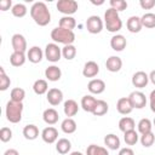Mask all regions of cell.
<instances>
[{
  "label": "cell",
  "instance_id": "40",
  "mask_svg": "<svg viewBox=\"0 0 155 155\" xmlns=\"http://www.w3.org/2000/svg\"><path fill=\"white\" fill-rule=\"evenodd\" d=\"M139 140H140V144H142L144 148H149V147H151V145L154 144V142H155V134H154L153 132L142 134L140 138H139Z\"/></svg>",
  "mask_w": 155,
  "mask_h": 155
},
{
  "label": "cell",
  "instance_id": "50",
  "mask_svg": "<svg viewBox=\"0 0 155 155\" xmlns=\"http://www.w3.org/2000/svg\"><path fill=\"white\" fill-rule=\"evenodd\" d=\"M69 155H84L82 153H80V151H71Z\"/></svg>",
  "mask_w": 155,
  "mask_h": 155
},
{
  "label": "cell",
  "instance_id": "11",
  "mask_svg": "<svg viewBox=\"0 0 155 155\" xmlns=\"http://www.w3.org/2000/svg\"><path fill=\"white\" fill-rule=\"evenodd\" d=\"M41 138L45 143L47 144H52L54 142H57L58 139V130L53 126H48V127H45L41 132Z\"/></svg>",
  "mask_w": 155,
  "mask_h": 155
},
{
  "label": "cell",
  "instance_id": "37",
  "mask_svg": "<svg viewBox=\"0 0 155 155\" xmlns=\"http://www.w3.org/2000/svg\"><path fill=\"white\" fill-rule=\"evenodd\" d=\"M124 140H125V143H126L127 145H134V144L139 140L138 132H137L136 130L125 132V133H124Z\"/></svg>",
  "mask_w": 155,
  "mask_h": 155
},
{
  "label": "cell",
  "instance_id": "12",
  "mask_svg": "<svg viewBox=\"0 0 155 155\" xmlns=\"http://www.w3.org/2000/svg\"><path fill=\"white\" fill-rule=\"evenodd\" d=\"M46 98H47V102L51 105L56 107V105L62 103V101H63V92L59 88H56V87L50 88L48 92L46 93Z\"/></svg>",
  "mask_w": 155,
  "mask_h": 155
},
{
  "label": "cell",
  "instance_id": "25",
  "mask_svg": "<svg viewBox=\"0 0 155 155\" xmlns=\"http://www.w3.org/2000/svg\"><path fill=\"white\" fill-rule=\"evenodd\" d=\"M119 128L121 132H128V131H132L136 128V122L132 117L130 116H124L119 120Z\"/></svg>",
  "mask_w": 155,
  "mask_h": 155
},
{
  "label": "cell",
  "instance_id": "17",
  "mask_svg": "<svg viewBox=\"0 0 155 155\" xmlns=\"http://www.w3.org/2000/svg\"><path fill=\"white\" fill-rule=\"evenodd\" d=\"M127 45V40L124 35L121 34H115L111 39H110V47L114 50V51H122Z\"/></svg>",
  "mask_w": 155,
  "mask_h": 155
},
{
  "label": "cell",
  "instance_id": "3",
  "mask_svg": "<svg viewBox=\"0 0 155 155\" xmlns=\"http://www.w3.org/2000/svg\"><path fill=\"white\" fill-rule=\"evenodd\" d=\"M51 39L56 44H63L65 45H73L75 41V34L73 30H68L61 27H56L51 30Z\"/></svg>",
  "mask_w": 155,
  "mask_h": 155
},
{
  "label": "cell",
  "instance_id": "44",
  "mask_svg": "<svg viewBox=\"0 0 155 155\" xmlns=\"http://www.w3.org/2000/svg\"><path fill=\"white\" fill-rule=\"evenodd\" d=\"M139 5L143 10H151L155 6V0H140Z\"/></svg>",
  "mask_w": 155,
  "mask_h": 155
},
{
  "label": "cell",
  "instance_id": "26",
  "mask_svg": "<svg viewBox=\"0 0 155 155\" xmlns=\"http://www.w3.org/2000/svg\"><path fill=\"white\" fill-rule=\"evenodd\" d=\"M70 149H71V143H70V140L68 138H61V139L57 140L56 150H57L58 154L65 155V154H68L70 151Z\"/></svg>",
  "mask_w": 155,
  "mask_h": 155
},
{
  "label": "cell",
  "instance_id": "15",
  "mask_svg": "<svg viewBox=\"0 0 155 155\" xmlns=\"http://www.w3.org/2000/svg\"><path fill=\"white\" fill-rule=\"evenodd\" d=\"M87 88L92 94H101L105 90V82L102 79H92L87 84Z\"/></svg>",
  "mask_w": 155,
  "mask_h": 155
},
{
  "label": "cell",
  "instance_id": "24",
  "mask_svg": "<svg viewBox=\"0 0 155 155\" xmlns=\"http://www.w3.org/2000/svg\"><path fill=\"white\" fill-rule=\"evenodd\" d=\"M63 111L64 114L68 116V117H71V116H75L79 111V105L78 103L74 101V99H68L64 102V105H63Z\"/></svg>",
  "mask_w": 155,
  "mask_h": 155
},
{
  "label": "cell",
  "instance_id": "29",
  "mask_svg": "<svg viewBox=\"0 0 155 155\" xmlns=\"http://www.w3.org/2000/svg\"><path fill=\"white\" fill-rule=\"evenodd\" d=\"M27 61V56L24 52H12L10 56V63L13 67H22Z\"/></svg>",
  "mask_w": 155,
  "mask_h": 155
},
{
  "label": "cell",
  "instance_id": "4",
  "mask_svg": "<svg viewBox=\"0 0 155 155\" xmlns=\"http://www.w3.org/2000/svg\"><path fill=\"white\" fill-rule=\"evenodd\" d=\"M22 113H23V103L13 102V101H8L6 103L5 115L11 124H18L22 120Z\"/></svg>",
  "mask_w": 155,
  "mask_h": 155
},
{
  "label": "cell",
  "instance_id": "23",
  "mask_svg": "<svg viewBox=\"0 0 155 155\" xmlns=\"http://www.w3.org/2000/svg\"><path fill=\"white\" fill-rule=\"evenodd\" d=\"M104 144L110 150H117V149H120L121 142H120V138L116 134L109 133V134H107L104 137Z\"/></svg>",
  "mask_w": 155,
  "mask_h": 155
},
{
  "label": "cell",
  "instance_id": "18",
  "mask_svg": "<svg viewBox=\"0 0 155 155\" xmlns=\"http://www.w3.org/2000/svg\"><path fill=\"white\" fill-rule=\"evenodd\" d=\"M105 67L107 70L111 73H117L122 68V59L117 56H110L105 62Z\"/></svg>",
  "mask_w": 155,
  "mask_h": 155
},
{
  "label": "cell",
  "instance_id": "32",
  "mask_svg": "<svg viewBox=\"0 0 155 155\" xmlns=\"http://www.w3.org/2000/svg\"><path fill=\"white\" fill-rule=\"evenodd\" d=\"M108 110H109V105H108V103L105 102V101H103V99H98L97 101V104H96V107H94V110H93V115L94 116H102V115H105L107 113H108Z\"/></svg>",
  "mask_w": 155,
  "mask_h": 155
},
{
  "label": "cell",
  "instance_id": "7",
  "mask_svg": "<svg viewBox=\"0 0 155 155\" xmlns=\"http://www.w3.org/2000/svg\"><path fill=\"white\" fill-rule=\"evenodd\" d=\"M85 24H86L87 31L91 33V34H99L103 30V25H104L102 18L99 16H96V15L90 16L86 19V23Z\"/></svg>",
  "mask_w": 155,
  "mask_h": 155
},
{
  "label": "cell",
  "instance_id": "14",
  "mask_svg": "<svg viewBox=\"0 0 155 155\" xmlns=\"http://www.w3.org/2000/svg\"><path fill=\"white\" fill-rule=\"evenodd\" d=\"M116 110L121 115H128L133 110V107H132L128 97H121V98L117 99V102H116Z\"/></svg>",
  "mask_w": 155,
  "mask_h": 155
},
{
  "label": "cell",
  "instance_id": "41",
  "mask_svg": "<svg viewBox=\"0 0 155 155\" xmlns=\"http://www.w3.org/2000/svg\"><path fill=\"white\" fill-rule=\"evenodd\" d=\"M10 85H11V80H10V78L6 75L4 68L1 67V68H0V90H1V91H6V90L10 87Z\"/></svg>",
  "mask_w": 155,
  "mask_h": 155
},
{
  "label": "cell",
  "instance_id": "28",
  "mask_svg": "<svg viewBox=\"0 0 155 155\" xmlns=\"http://www.w3.org/2000/svg\"><path fill=\"white\" fill-rule=\"evenodd\" d=\"M23 136L28 140H34V139H36L39 137V128L35 125L29 124V125L24 126V128H23Z\"/></svg>",
  "mask_w": 155,
  "mask_h": 155
},
{
  "label": "cell",
  "instance_id": "48",
  "mask_svg": "<svg viewBox=\"0 0 155 155\" xmlns=\"http://www.w3.org/2000/svg\"><path fill=\"white\" fill-rule=\"evenodd\" d=\"M4 155H19V153H18L16 149H7V150L4 153Z\"/></svg>",
  "mask_w": 155,
  "mask_h": 155
},
{
  "label": "cell",
  "instance_id": "49",
  "mask_svg": "<svg viewBox=\"0 0 155 155\" xmlns=\"http://www.w3.org/2000/svg\"><path fill=\"white\" fill-rule=\"evenodd\" d=\"M149 81H151V84L155 86V70H151L149 74Z\"/></svg>",
  "mask_w": 155,
  "mask_h": 155
},
{
  "label": "cell",
  "instance_id": "47",
  "mask_svg": "<svg viewBox=\"0 0 155 155\" xmlns=\"http://www.w3.org/2000/svg\"><path fill=\"white\" fill-rule=\"evenodd\" d=\"M117 155H134V151H133L131 148L126 147V148H121V149L119 150V154H117Z\"/></svg>",
  "mask_w": 155,
  "mask_h": 155
},
{
  "label": "cell",
  "instance_id": "21",
  "mask_svg": "<svg viewBox=\"0 0 155 155\" xmlns=\"http://www.w3.org/2000/svg\"><path fill=\"white\" fill-rule=\"evenodd\" d=\"M97 101L98 99H96L92 94H86V96H84L82 98H81V108L85 110V111H87V113H93V110H94V107H96V104H97Z\"/></svg>",
  "mask_w": 155,
  "mask_h": 155
},
{
  "label": "cell",
  "instance_id": "30",
  "mask_svg": "<svg viewBox=\"0 0 155 155\" xmlns=\"http://www.w3.org/2000/svg\"><path fill=\"white\" fill-rule=\"evenodd\" d=\"M33 91L36 94H39V96L47 93L48 92V84H47V81L44 80V79L35 80V82L33 84Z\"/></svg>",
  "mask_w": 155,
  "mask_h": 155
},
{
  "label": "cell",
  "instance_id": "35",
  "mask_svg": "<svg viewBox=\"0 0 155 155\" xmlns=\"http://www.w3.org/2000/svg\"><path fill=\"white\" fill-rule=\"evenodd\" d=\"M140 21H142V25L144 28H149V29L155 28V13L147 12L140 17Z\"/></svg>",
  "mask_w": 155,
  "mask_h": 155
},
{
  "label": "cell",
  "instance_id": "2",
  "mask_svg": "<svg viewBox=\"0 0 155 155\" xmlns=\"http://www.w3.org/2000/svg\"><path fill=\"white\" fill-rule=\"evenodd\" d=\"M104 24L108 31L116 33L122 28V21L120 18V15L116 10L109 7L104 12Z\"/></svg>",
  "mask_w": 155,
  "mask_h": 155
},
{
  "label": "cell",
  "instance_id": "46",
  "mask_svg": "<svg viewBox=\"0 0 155 155\" xmlns=\"http://www.w3.org/2000/svg\"><path fill=\"white\" fill-rule=\"evenodd\" d=\"M149 105H150V110L153 113H155V90H153L150 92V96H149Z\"/></svg>",
  "mask_w": 155,
  "mask_h": 155
},
{
  "label": "cell",
  "instance_id": "8",
  "mask_svg": "<svg viewBox=\"0 0 155 155\" xmlns=\"http://www.w3.org/2000/svg\"><path fill=\"white\" fill-rule=\"evenodd\" d=\"M128 99L133 107V109H142L147 104V97L142 91H133L130 93Z\"/></svg>",
  "mask_w": 155,
  "mask_h": 155
},
{
  "label": "cell",
  "instance_id": "38",
  "mask_svg": "<svg viewBox=\"0 0 155 155\" xmlns=\"http://www.w3.org/2000/svg\"><path fill=\"white\" fill-rule=\"evenodd\" d=\"M62 56L67 59V61H71L75 58L76 56V47L74 45H65L62 48Z\"/></svg>",
  "mask_w": 155,
  "mask_h": 155
},
{
  "label": "cell",
  "instance_id": "20",
  "mask_svg": "<svg viewBox=\"0 0 155 155\" xmlns=\"http://www.w3.org/2000/svg\"><path fill=\"white\" fill-rule=\"evenodd\" d=\"M126 27H127V30L130 33H139L142 30V28H143L140 17H138V16H131L127 19V22H126Z\"/></svg>",
  "mask_w": 155,
  "mask_h": 155
},
{
  "label": "cell",
  "instance_id": "19",
  "mask_svg": "<svg viewBox=\"0 0 155 155\" xmlns=\"http://www.w3.org/2000/svg\"><path fill=\"white\" fill-rule=\"evenodd\" d=\"M58 119H59V115H58V111L54 108H47L42 113V120L47 125H54V124H57L58 122Z\"/></svg>",
  "mask_w": 155,
  "mask_h": 155
},
{
  "label": "cell",
  "instance_id": "42",
  "mask_svg": "<svg viewBox=\"0 0 155 155\" xmlns=\"http://www.w3.org/2000/svg\"><path fill=\"white\" fill-rule=\"evenodd\" d=\"M109 4H110V7L116 10L117 12H121L127 8V2L125 0H110Z\"/></svg>",
  "mask_w": 155,
  "mask_h": 155
},
{
  "label": "cell",
  "instance_id": "10",
  "mask_svg": "<svg viewBox=\"0 0 155 155\" xmlns=\"http://www.w3.org/2000/svg\"><path fill=\"white\" fill-rule=\"evenodd\" d=\"M132 85L137 88H143L148 85L149 82V75L143 71V70H139V71H136L133 75H132Z\"/></svg>",
  "mask_w": 155,
  "mask_h": 155
},
{
  "label": "cell",
  "instance_id": "33",
  "mask_svg": "<svg viewBox=\"0 0 155 155\" xmlns=\"http://www.w3.org/2000/svg\"><path fill=\"white\" fill-rule=\"evenodd\" d=\"M137 128H138V132H139L140 134L149 133V132H151L153 122H151L149 119H147V117L140 119V120H139V122L137 124Z\"/></svg>",
  "mask_w": 155,
  "mask_h": 155
},
{
  "label": "cell",
  "instance_id": "22",
  "mask_svg": "<svg viewBox=\"0 0 155 155\" xmlns=\"http://www.w3.org/2000/svg\"><path fill=\"white\" fill-rule=\"evenodd\" d=\"M45 78L48 81H52V82L58 81L62 78V70H61V68H58L57 65H50L45 70Z\"/></svg>",
  "mask_w": 155,
  "mask_h": 155
},
{
  "label": "cell",
  "instance_id": "27",
  "mask_svg": "<svg viewBox=\"0 0 155 155\" xmlns=\"http://www.w3.org/2000/svg\"><path fill=\"white\" fill-rule=\"evenodd\" d=\"M61 128H62V131H63L64 133L71 134V133H74V132L76 131L78 126H76V122H75V120H74L73 117H67V119H64V120L62 121Z\"/></svg>",
  "mask_w": 155,
  "mask_h": 155
},
{
  "label": "cell",
  "instance_id": "34",
  "mask_svg": "<svg viewBox=\"0 0 155 155\" xmlns=\"http://www.w3.org/2000/svg\"><path fill=\"white\" fill-rule=\"evenodd\" d=\"M86 155H109V151L104 147L90 144L86 149Z\"/></svg>",
  "mask_w": 155,
  "mask_h": 155
},
{
  "label": "cell",
  "instance_id": "6",
  "mask_svg": "<svg viewBox=\"0 0 155 155\" xmlns=\"http://www.w3.org/2000/svg\"><path fill=\"white\" fill-rule=\"evenodd\" d=\"M56 7L64 16H71L78 11L79 5L75 0H58Z\"/></svg>",
  "mask_w": 155,
  "mask_h": 155
},
{
  "label": "cell",
  "instance_id": "52",
  "mask_svg": "<svg viewBox=\"0 0 155 155\" xmlns=\"http://www.w3.org/2000/svg\"><path fill=\"white\" fill-rule=\"evenodd\" d=\"M153 125L155 126V117H154V121H153Z\"/></svg>",
  "mask_w": 155,
  "mask_h": 155
},
{
  "label": "cell",
  "instance_id": "9",
  "mask_svg": "<svg viewBox=\"0 0 155 155\" xmlns=\"http://www.w3.org/2000/svg\"><path fill=\"white\" fill-rule=\"evenodd\" d=\"M11 45L15 52H24L27 51V40L22 34H13L11 38Z\"/></svg>",
  "mask_w": 155,
  "mask_h": 155
},
{
  "label": "cell",
  "instance_id": "51",
  "mask_svg": "<svg viewBox=\"0 0 155 155\" xmlns=\"http://www.w3.org/2000/svg\"><path fill=\"white\" fill-rule=\"evenodd\" d=\"M91 2H92V4H93V5H102V4H103V2H104V1H98V2H97V1H93V0H92V1H91Z\"/></svg>",
  "mask_w": 155,
  "mask_h": 155
},
{
  "label": "cell",
  "instance_id": "43",
  "mask_svg": "<svg viewBox=\"0 0 155 155\" xmlns=\"http://www.w3.org/2000/svg\"><path fill=\"white\" fill-rule=\"evenodd\" d=\"M11 138H12V131H11V128L10 127H2L0 130V140L4 142V143H6V142L11 140Z\"/></svg>",
  "mask_w": 155,
  "mask_h": 155
},
{
  "label": "cell",
  "instance_id": "1",
  "mask_svg": "<svg viewBox=\"0 0 155 155\" xmlns=\"http://www.w3.org/2000/svg\"><path fill=\"white\" fill-rule=\"evenodd\" d=\"M30 16H31L33 21L40 27H45L51 22L50 10H48L47 5L45 2H42V1H36V2H34L31 5Z\"/></svg>",
  "mask_w": 155,
  "mask_h": 155
},
{
  "label": "cell",
  "instance_id": "13",
  "mask_svg": "<svg viewBox=\"0 0 155 155\" xmlns=\"http://www.w3.org/2000/svg\"><path fill=\"white\" fill-rule=\"evenodd\" d=\"M44 56H45V53H44V51H42L39 46H33V47H30V48L28 50V52H27V59H28L29 62L34 63V64L40 63Z\"/></svg>",
  "mask_w": 155,
  "mask_h": 155
},
{
  "label": "cell",
  "instance_id": "39",
  "mask_svg": "<svg viewBox=\"0 0 155 155\" xmlns=\"http://www.w3.org/2000/svg\"><path fill=\"white\" fill-rule=\"evenodd\" d=\"M27 11H28V10H27L25 5H24V4H21V2L15 4L13 7L11 8L12 15H13L15 17H17V18H22V17H24V16L27 15Z\"/></svg>",
  "mask_w": 155,
  "mask_h": 155
},
{
  "label": "cell",
  "instance_id": "5",
  "mask_svg": "<svg viewBox=\"0 0 155 155\" xmlns=\"http://www.w3.org/2000/svg\"><path fill=\"white\" fill-rule=\"evenodd\" d=\"M44 53H45V58H46L48 62L56 63V62H58V61L61 59V57H62V48L58 46V44H56V42H50V44L46 45Z\"/></svg>",
  "mask_w": 155,
  "mask_h": 155
},
{
  "label": "cell",
  "instance_id": "31",
  "mask_svg": "<svg viewBox=\"0 0 155 155\" xmlns=\"http://www.w3.org/2000/svg\"><path fill=\"white\" fill-rule=\"evenodd\" d=\"M58 27L64 28V29H68V30H73V29L76 27V21H75V18L71 17V16H63V17L59 19Z\"/></svg>",
  "mask_w": 155,
  "mask_h": 155
},
{
  "label": "cell",
  "instance_id": "36",
  "mask_svg": "<svg viewBox=\"0 0 155 155\" xmlns=\"http://www.w3.org/2000/svg\"><path fill=\"white\" fill-rule=\"evenodd\" d=\"M10 97H11L10 101L23 103V99H24V97H25V91H24L22 87H15V88L11 90Z\"/></svg>",
  "mask_w": 155,
  "mask_h": 155
},
{
  "label": "cell",
  "instance_id": "16",
  "mask_svg": "<svg viewBox=\"0 0 155 155\" xmlns=\"http://www.w3.org/2000/svg\"><path fill=\"white\" fill-rule=\"evenodd\" d=\"M99 73V65L94 61H88L82 68V75L85 78H94Z\"/></svg>",
  "mask_w": 155,
  "mask_h": 155
},
{
  "label": "cell",
  "instance_id": "45",
  "mask_svg": "<svg viewBox=\"0 0 155 155\" xmlns=\"http://www.w3.org/2000/svg\"><path fill=\"white\" fill-rule=\"evenodd\" d=\"M12 1L11 0H1L0 1V10L1 11H7L10 8H12Z\"/></svg>",
  "mask_w": 155,
  "mask_h": 155
}]
</instances>
